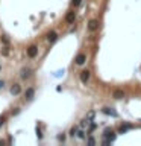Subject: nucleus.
<instances>
[{"instance_id": "nucleus-8", "label": "nucleus", "mask_w": 141, "mask_h": 146, "mask_svg": "<svg viewBox=\"0 0 141 146\" xmlns=\"http://www.w3.org/2000/svg\"><path fill=\"white\" fill-rule=\"evenodd\" d=\"M74 63H76L77 65H82L83 63H85V55H83V53L77 55V57H76V61H74Z\"/></svg>"}, {"instance_id": "nucleus-13", "label": "nucleus", "mask_w": 141, "mask_h": 146, "mask_svg": "<svg viewBox=\"0 0 141 146\" xmlns=\"http://www.w3.org/2000/svg\"><path fill=\"white\" fill-rule=\"evenodd\" d=\"M32 97H33V88H27V91H26V99L30 100Z\"/></svg>"}, {"instance_id": "nucleus-2", "label": "nucleus", "mask_w": 141, "mask_h": 146, "mask_svg": "<svg viewBox=\"0 0 141 146\" xmlns=\"http://www.w3.org/2000/svg\"><path fill=\"white\" fill-rule=\"evenodd\" d=\"M20 93H21V85L20 84H12L11 85V94L12 96H18Z\"/></svg>"}, {"instance_id": "nucleus-6", "label": "nucleus", "mask_w": 141, "mask_h": 146, "mask_svg": "<svg viewBox=\"0 0 141 146\" xmlns=\"http://www.w3.org/2000/svg\"><path fill=\"white\" fill-rule=\"evenodd\" d=\"M88 79H89V72L88 70L81 72V81L82 82H88Z\"/></svg>"}, {"instance_id": "nucleus-21", "label": "nucleus", "mask_w": 141, "mask_h": 146, "mask_svg": "<svg viewBox=\"0 0 141 146\" xmlns=\"http://www.w3.org/2000/svg\"><path fill=\"white\" fill-rule=\"evenodd\" d=\"M3 85H5V81H0V88H3Z\"/></svg>"}, {"instance_id": "nucleus-20", "label": "nucleus", "mask_w": 141, "mask_h": 146, "mask_svg": "<svg viewBox=\"0 0 141 146\" xmlns=\"http://www.w3.org/2000/svg\"><path fill=\"white\" fill-rule=\"evenodd\" d=\"M2 41H3L5 44H6V43L9 41V38H6V37H5V35H3V37H2Z\"/></svg>"}, {"instance_id": "nucleus-14", "label": "nucleus", "mask_w": 141, "mask_h": 146, "mask_svg": "<svg viewBox=\"0 0 141 146\" xmlns=\"http://www.w3.org/2000/svg\"><path fill=\"white\" fill-rule=\"evenodd\" d=\"M2 55H3V57H8V55H9V49H8V47H3Z\"/></svg>"}, {"instance_id": "nucleus-9", "label": "nucleus", "mask_w": 141, "mask_h": 146, "mask_svg": "<svg viewBox=\"0 0 141 146\" xmlns=\"http://www.w3.org/2000/svg\"><path fill=\"white\" fill-rule=\"evenodd\" d=\"M105 136H106V143H109V142H112V140L115 138V134H114V132H111V131H108V132L105 134Z\"/></svg>"}, {"instance_id": "nucleus-18", "label": "nucleus", "mask_w": 141, "mask_h": 146, "mask_svg": "<svg viewBox=\"0 0 141 146\" xmlns=\"http://www.w3.org/2000/svg\"><path fill=\"white\" fill-rule=\"evenodd\" d=\"M37 134H38V138H41V137H43V134H41V130H39V126H37Z\"/></svg>"}, {"instance_id": "nucleus-1", "label": "nucleus", "mask_w": 141, "mask_h": 146, "mask_svg": "<svg viewBox=\"0 0 141 146\" xmlns=\"http://www.w3.org/2000/svg\"><path fill=\"white\" fill-rule=\"evenodd\" d=\"M20 76H21V79H29V78L32 76V70L29 69V67H24V69L20 72Z\"/></svg>"}, {"instance_id": "nucleus-10", "label": "nucleus", "mask_w": 141, "mask_h": 146, "mask_svg": "<svg viewBox=\"0 0 141 146\" xmlns=\"http://www.w3.org/2000/svg\"><path fill=\"white\" fill-rule=\"evenodd\" d=\"M105 114H108V116H112V117H117V113L115 111H112V108H103L102 110Z\"/></svg>"}, {"instance_id": "nucleus-3", "label": "nucleus", "mask_w": 141, "mask_h": 146, "mask_svg": "<svg viewBox=\"0 0 141 146\" xmlns=\"http://www.w3.org/2000/svg\"><path fill=\"white\" fill-rule=\"evenodd\" d=\"M38 53V47L37 46H29L27 47V57L29 58H35Z\"/></svg>"}, {"instance_id": "nucleus-15", "label": "nucleus", "mask_w": 141, "mask_h": 146, "mask_svg": "<svg viewBox=\"0 0 141 146\" xmlns=\"http://www.w3.org/2000/svg\"><path fill=\"white\" fill-rule=\"evenodd\" d=\"M76 136H77L79 138H85V132H83V131H77Z\"/></svg>"}, {"instance_id": "nucleus-12", "label": "nucleus", "mask_w": 141, "mask_h": 146, "mask_svg": "<svg viewBox=\"0 0 141 146\" xmlns=\"http://www.w3.org/2000/svg\"><path fill=\"white\" fill-rule=\"evenodd\" d=\"M131 128H132V125H121L120 128H118V132L123 134V132H126L127 130H131Z\"/></svg>"}, {"instance_id": "nucleus-7", "label": "nucleus", "mask_w": 141, "mask_h": 146, "mask_svg": "<svg viewBox=\"0 0 141 146\" xmlns=\"http://www.w3.org/2000/svg\"><path fill=\"white\" fill-rule=\"evenodd\" d=\"M56 38H58V33H56V32L52 31V32H49V33H47V40H49L50 43H55V41H56Z\"/></svg>"}, {"instance_id": "nucleus-16", "label": "nucleus", "mask_w": 141, "mask_h": 146, "mask_svg": "<svg viewBox=\"0 0 141 146\" xmlns=\"http://www.w3.org/2000/svg\"><path fill=\"white\" fill-rule=\"evenodd\" d=\"M88 145H89V146H94V145H96V140H94L93 137H89V138H88Z\"/></svg>"}, {"instance_id": "nucleus-17", "label": "nucleus", "mask_w": 141, "mask_h": 146, "mask_svg": "<svg viewBox=\"0 0 141 146\" xmlns=\"http://www.w3.org/2000/svg\"><path fill=\"white\" fill-rule=\"evenodd\" d=\"M81 3H82V0H73V5H74V6H81Z\"/></svg>"}, {"instance_id": "nucleus-11", "label": "nucleus", "mask_w": 141, "mask_h": 146, "mask_svg": "<svg viewBox=\"0 0 141 146\" xmlns=\"http://www.w3.org/2000/svg\"><path fill=\"white\" fill-rule=\"evenodd\" d=\"M114 97L115 99H123V97H125V91H121V90H115V91H114Z\"/></svg>"}, {"instance_id": "nucleus-4", "label": "nucleus", "mask_w": 141, "mask_h": 146, "mask_svg": "<svg viewBox=\"0 0 141 146\" xmlns=\"http://www.w3.org/2000/svg\"><path fill=\"white\" fill-rule=\"evenodd\" d=\"M99 27V21L97 20H89L88 21V29L89 31H96Z\"/></svg>"}, {"instance_id": "nucleus-5", "label": "nucleus", "mask_w": 141, "mask_h": 146, "mask_svg": "<svg viewBox=\"0 0 141 146\" xmlns=\"http://www.w3.org/2000/svg\"><path fill=\"white\" fill-rule=\"evenodd\" d=\"M65 20H67V23H73V21L76 20V12H73V11H68V14H67Z\"/></svg>"}, {"instance_id": "nucleus-19", "label": "nucleus", "mask_w": 141, "mask_h": 146, "mask_svg": "<svg viewBox=\"0 0 141 146\" xmlns=\"http://www.w3.org/2000/svg\"><path fill=\"white\" fill-rule=\"evenodd\" d=\"M76 132H77V130H76V128H71V131H70V136H76Z\"/></svg>"}]
</instances>
